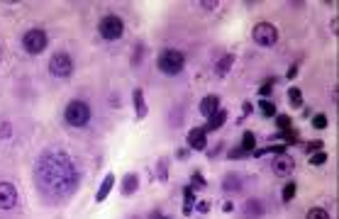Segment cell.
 <instances>
[{
    "label": "cell",
    "mask_w": 339,
    "mask_h": 219,
    "mask_svg": "<svg viewBox=\"0 0 339 219\" xmlns=\"http://www.w3.org/2000/svg\"><path fill=\"white\" fill-rule=\"evenodd\" d=\"M37 168H42V171H52V176H37V185L46 192H64V183H66V188H73L76 185V171H73V166L71 161L66 158V153H61V151H46L42 158H39V166Z\"/></svg>",
    "instance_id": "cell-1"
},
{
    "label": "cell",
    "mask_w": 339,
    "mask_h": 219,
    "mask_svg": "<svg viewBox=\"0 0 339 219\" xmlns=\"http://www.w3.org/2000/svg\"><path fill=\"white\" fill-rule=\"evenodd\" d=\"M64 120H66L69 127H85L90 122V107L83 100H71L66 110H64Z\"/></svg>",
    "instance_id": "cell-2"
},
{
    "label": "cell",
    "mask_w": 339,
    "mask_h": 219,
    "mask_svg": "<svg viewBox=\"0 0 339 219\" xmlns=\"http://www.w3.org/2000/svg\"><path fill=\"white\" fill-rule=\"evenodd\" d=\"M159 71L161 73H166V76H176V73H181L185 66V59L181 51H176V49H164L161 54H159Z\"/></svg>",
    "instance_id": "cell-3"
},
{
    "label": "cell",
    "mask_w": 339,
    "mask_h": 219,
    "mask_svg": "<svg viewBox=\"0 0 339 219\" xmlns=\"http://www.w3.org/2000/svg\"><path fill=\"white\" fill-rule=\"evenodd\" d=\"M98 32H100V37H103V39L117 41L122 34H125V22H122L117 15H105V17L100 20Z\"/></svg>",
    "instance_id": "cell-4"
},
{
    "label": "cell",
    "mask_w": 339,
    "mask_h": 219,
    "mask_svg": "<svg viewBox=\"0 0 339 219\" xmlns=\"http://www.w3.org/2000/svg\"><path fill=\"white\" fill-rule=\"evenodd\" d=\"M46 44H49V37H46V32L44 29H27L25 32V37H22V46H25V51L32 56L42 54L44 49H46Z\"/></svg>",
    "instance_id": "cell-5"
},
{
    "label": "cell",
    "mask_w": 339,
    "mask_h": 219,
    "mask_svg": "<svg viewBox=\"0 0 339 219\" xmlns=\"http://www.w3.org/2000/svg\"><path fill=\"white\" fill-rule=\"evenodd\" d=\"M49 73H52L54 78H69L71 73H73V61H71V56L64 54V51H57V54L49 59Z\"/></svg>",
    "instance_id": "cell-6"
},
{
    "label": "cell",
    "mask_w": 339,
    "mask_h": 219,
    "mask_svg": "<svg viewBox=\"0 0 339 219\" xmlns=\"http://www.w3.org/2000/svg\"><path fill=\"white\" fill-rule=\"evenodd\" d=\"M252 37L259 46H273L276 41H278V29L276 25H271V22H259L252 32Z\"/></svg>",
    "instance_id": "cell-7"
},
{
    "label": "cell",
    "mask_w": 339,
    "mask_h": 219,
    "mask_svg": "<svg viewBox=\"0 0 339 219\" xmlns=\"http://www.w3.org/2000/svg\"><path fill=\"white\" fill-rule=\"evenodd\" d=\"M17 205V188L13 183H0V209H13Z\"/></svg>",
    "instance_id": "cell-8"
},
{
    "label": "cell",
    "mask_w": 339,
    "mask_h": 219,
    "mask_svg": "<svg viewBox=\"0 0 339 219\" xmlns=\"http://www.w3.org/2000/svg\"><path fill=\"white\" fill-rule=\"evenodd\" d=\"M185 141H188V146H190L193 151H205V146H208L205 129H190L188 137H185Z\"/></svg>",
    "instance_id": "cell-9"
},
{
    "label": "cell",
    "mask_w": 339,
    "mask_h": 219,
    "mask_svg": "<svg viewBox=\"0 0 339 219\" xmlns=\"http://www.w3.org/2000/svg\"><path fill=\"white\" fill-rule=\"evenodd\" d=\"M217 110H220V97L217 95H205L203 100H200V112H203L205 117L215 115Z\"/></svg>",
    "instance_id": "cell-10"
},
{
    "label": "cell",
    "mask_w": 339,
    "mask_h": 219,
    "mask_svg": "<svg viewBox=\"0 0 339 219\" xmlns=\"http://www.w3.org/2000/svg\"><path fill=\"white\" fill-rule=\"evenodd\" d=\"M290 171H293V161H290L288 156L273 158V173H276V176H288Z\"/></svg>",
    "instance_id": "cell-11"
},
{
    "label": "cell",
    "mask_w": 339,
    "mask_h": 219,
    "mask_svg": "<svg viewBox=\"0 0 339 219\" xmlns=\"http://www.w3.org/2000/svg\"><path fill=\"white\" fill-rule=\"evenodd\" d=\"M113 185H115V176H113V173H108V176H105V180L100 183V190L95 192V202H105V197L110 195Z\"/></svg>",
    "instance_id": "cell-12"
},
{
    "label": "cell",
    "mask_w": 339,
    "mask_h": 219,
    "mask_svg": "<svg viewBox=\"0 0 339 219\" xmlns=\"http://www.w3.org/2000/svg\"><path fill=\"white\" fill-rule=\"evenodd\" d=\"M225 122H227V112L225 110H217L215 115H210V122L205 127V132H215V129H220Z\"/></svg>",
    "instance_id": "cell-13"
},
{
    "label": "cell",
    "mask_w": 339,
    "mask_h": 219,
    "mask_svg": "<svg viewBox=\"0 0 339 219\" xmlns=\"http://www.w3.org/2000/svg\"><path fill=\"white\" fill-rule=\"evenodd\" d=\"M132 100H134V112H137V117L144 120V117H147V105H144V93H141L139 88L132 93Z\"/></svg>",
    "instance_id": "cell-14"
},
{
    "label": "cell",
    "mask_w": 339,
    "mask_h": 219,
    "mask_svg": "<svg viewBox=\"0 0 339 219\" xmlns=\"http://www.w3.org/2000/svg\"><path fill=\"white\" fill-rule=\"evenodd\" d=\"M137 188H139V178L134 173H127L122 180V195H132V192H137Z\"/></svg>",
    "instance_id": "cell-15"
},
{
    "label": "cell",
    "mask_w": 339,
    "mask_h": 219,
    "mask_svg": "<svg viewBox=\"0 0 339 219\" xmlns=\"http://www.w3.org/2000/svg\"><path fill=\"white\" fill-rule=\"evenodd\" d=\"M256 149V137L252 132H244V139H241V151L247 153V151H254Z\"/></svg>",
    "instance_id": "cell-16"
},
{
    "label": "cell",
    "mask_w": 339,
    "mask_h": 219,
    "mask_svg": "<svg viewBox=\"0 0 339 219\" xmlns=\"http://www.w3.org/2000/svg\"><path fill=\"white\" fill-rule=\"evenodd\" d=\"M259 110H261L264 117H273V115H276V105H273L271 100H261V102H259Z\"/></svg>",
    "instance_id": "cell-17"
},
{
    "label": "cell",
    "mask_w": 339,
    "mask_h": 219,
    "mask_svg": "<svg viewBox=\"0 0 339 219\" xmlns=\"http://www.w3.org/2000/svg\"><path fill=\"white\" fill-rule=\"evenodd\" d=\"M296 192H298L296 183H285V188H283V202H290L296 197Z\"/></svg>",
    "instance_id": "cell-18"
},
{
    "label": "cell",
    "mask_w": 339,
    "mask_h": 219,
    "mask_svg": "<svg viewBox=\"0 0 339 219\" xmlns=\"http://www.w3.org/2000/svg\"><path fill=\"white\" fill-rule=\"evenodd\" d=\"M225 190H239L241 183H239V176H227L225 178V185H222Z\"/></svg>",
    "instance_id": "cell-19"
},
{
    "label": "cell",
    "mask_w": 339,
    "mask_h": 219,
    "mask_svg": "<svg viewBox=\"0 0 339 219\" xmlns=\"http://www.w3.org/2000/svg\"><path fill=\"white\" fill-rule=\"evenodd\" d=\"M288 100H290L293 107H300V105H303V95H300L298 88H290V90H288Z\"/></svg>",
    "instance_id": "cell-20"
},
{
    "label": "cell",
    "mask_w": 339,
    "mask_h": 219,
    "mask_svg": "<svg viewBox=\"0 0 339 219\" xmlns=\"http://www.w3.org/2000/svg\"><path fill=\"white\" fill-rule=\"evenodd\" d=\"M232 64H234V56H225V59H222V61L217 64V73H220V76H225L227 71H229V66H232Z\"/></svg>",
    "instance_id": "cell-21"
},
{
    "label": "cell",
    "mask_w": 339,
    "mask_h": 219,
    "mask_svg": "<svg viewBox=\"0 0 339 219\" xmlns=\"http://www.w3.org/2000/svg\"><path fill=\"white\" fill-rule=\"evenodd\" d=\"M305 219H329V214H327L325 209H320V207H312Z\"/></svg>",
    "instance_id": "cell-22"
},
{
    "label": "cell",
    "mask_w": 339,
    "mask_h": 219,
    "mask_svg": "<svg viewBox=\"0 0 339 219\" xmlns=\"http://www.w3.org/2000/svg\"><path fill=\"white\" fill-rule=\"evenodd\" d=\"M247 214H249V217H252V214H254V217L261 214V207L256 205V200H249V205H247Z\"/></svg>",
    "instance_id": "cell-23"
},
{
    "label": "cell",
    "mask_w": 339,
    "mask_h": 219,
    "mask_svg": "<svg viewBox=\"0 0 339 219\" xmlns=\"http://www.w3.org/2000/svg\"><path fill=\"white\" fill-rule=\"evenodd\" d=\"M312 127L325 129V127H327V117H325V115H315V117H312Z\"/></svg>",
    "instance_id": "cell-24"
},
{
    "label": "cell",
    "mask_w": 339,
    "mask_h": 219,
    "mask_svg": "<svg viewBox=\"0 0 339 219\" xmlns=\"http://www.w3.org/2000/svg\"><path fill=\"white\" fill-rule=\"evenodd\" d=\"M310 163H312V166H322V163H327V153H322V151H320V153H315V156L310 158Z\"/></svg>",
    "instance_id": "cell-25"
},
{
    "label": "cell",
    "mask_w": 339,
    "mask_h": 219,
    "mask_svg": "<svg viewBox=\"0 0 339 219\" xmlns=\"http://www.w3.org/2000/svg\"><path fill=\"white\" fill-rule=\"evenodd\" d=\"M271 88H273V81H266L264 85H261V90H259V93H261V95H269Z\"/></svg>",
    "instance_id": "cell-26"
},
{
    "label": "cell",
    "mask_w": 339,
    "mask_h": 219,
    "mask_svg": "<svg viewBox=\"0 0 339 219\" xmlns=\"http://www.w3.org/2000/svg\"><path fill=\"white\" fill-rule=\"evenodd\" d=\"M278 127H281V129H288V127H290V120H288L285 115H281V117H278Z\"/></svg>",
    "instance_id": "cell-27"
},
{
    "label": "cell",
    "mask_w": 339,
    "mask_h": 219,
    "mask_svg": "<svg viewBox=\"0 0 339 219\" xmlns=\"http://www.w3.org/2000/svg\"><path fill=\"white\" fill-rule=\"evenodd\" d=\"M193 185H196V188H203V185H205V183H203V176H200V173H196V176H193Z\"/></svg>",
    "instance_id": "cell-28"
},
{
    "label": "cell",
    "mask_w": 339,
    "mask_h": 219,
    "mask_svg": "<svg viewBox=\"0 0 339 219\" xmlns=\"http://www.w3.org/2000/svg\"><path fill=\"white\" fill-rule=\"evenodd\" d=\"M198 209H200V212H208V209H210V202H208V200H203V202L198 205Z\"/></svg>",
    "instance_id": "cell-29"
},
{
    "label": "cell",
    "mask_w": 339,
    "mask_h": 219,
    "mask_svg": "<svg viewBox=\"0 0 339 219\" xmlns=\"http://www.w3.org/2000/svg\"><path fill=\"white\" fill-rule=\"evenodd\" d=\"M298 76V69L296 66H290V69H288V78H296Z\"/></svg>",
    "instance_id": "cell-30"
},
{
    "label": "cell",
    "mask_w": 339,
    "mask_h": 219,
    "mask_svg": "<svg viewBox=\"0 0 339 219\" xmlns=\"http://www.w3.org/2000/svg\"><path fill=\"white\" fill-rule=\"evenodd\" d=\"M312 149H315V151L322 149V141H312V144H310V151H312Z\"/></svg>",
    "instance_id": "cell-31"
},
{
    "label": "cell",
    "mask_w": 339,
    "mask_h": 219,
    "mask_svg": "<svg viewBox=\"0 0 339 219\" xmlns=\"http://www.w3.org/2000/svg\"><path fill=\"white\" fill-rule=\"evenodd\" d=\"M161 219H171V217H161Z\"/></svg>",
    "instance_id": "cell-32"
}]
</instances>
